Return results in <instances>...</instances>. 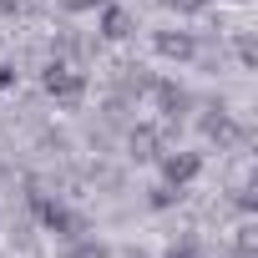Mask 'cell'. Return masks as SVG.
<instances>
[{
  "mask_svg": "<svg viewBox=\"0 0 258 258\" xmlns=\"http://www.w3.org/2000/svg\"><path fill=\"white\" fill-rule=\"evenodd\" d=\"M41 86H46L56 101L76 106V101H81V91H86V76H81V66H71V61H51V66L41 71Z\"/></svg>",
  "mask_w": 258,
  "mask_h": 258,
  "instance_id": "obj_1",
  "label": "cell"
},
{
  "mask_svg": "<svg viewBox=\"0 0 258 258\" xmlns=\"http://www.w3.org/2000/svg\"><path fill=\"white\" fill-rule=\"evenodd\" d=\"M198 172H203V157L198 152H162V182L167 187H187V182H198Z\"/></svg>",
  "mask_w": 258,
  "mask_h": 258,
  "instance_id": "obj_2",
  "label": "cell"
},
{
  "mask_svg": "<svg viewBox=\"0 0 258 258\" xmlns=\"http://www.w3.org/2000/svg\"><path fill=\"white\" fill-rule=\"evenodd\" d=\"M96 31H101V41H126V36H132V16H126L121 6H101Z\"/></svg>",
  "mask_w": 258,
  "mask_h": 258,
  "instance_id": "obj_3",
  "label": "cell"
},
{
  "mask_svg": "<svg viewBox=\"0 0 258 258\" xmlns=\"http://www.w3.org/2000/svg\"><path fill=\"white\" fill-rule=\"evenodd\" d=\"M16 86V66H0V91H11Z\"/></svg>",
  "mask_w": 258,
  "mask_h": 258,
  "instance_id": "obj_4",
  "label": "cell"
},
{
  "mask_svg": "<svg viewBox=\"0 0 258 258\" xmlns=\"http://www.w3.org/2000/svg\"><path fill=\"white\" fill-rule=\"evenodd\" d=\"M66 11H91V6H101V0H61Z\"/></svg>",
  "mask_w": 258,
  "mask_h": 258,
  "instance_id": "obj_5",
  "label": "cell"
}]
</instances>
